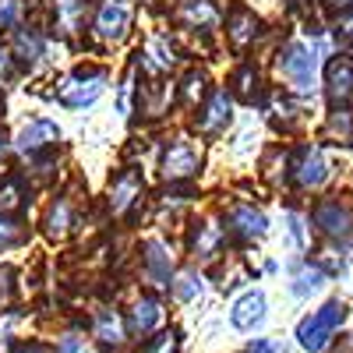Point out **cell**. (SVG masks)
<instances>
[{
    "instance_id": "cell-33",
    "label": "cell",
    "mask_w": 353,
    "mask_h": 353,
    "mask_svg": "<svg viewBox=\"0 0 353 353\" xmlns=\"http://www.w3.org/2000/svg\"><path fill=\"white\" fill-rule=\"evenodd\" d=\"M11 279H14L11 269H0V304H8V297H11Z\"/></svg>"
},
{
    "instance_id": "cell-15",
    "label": "cell",
    "mask_w": 353,
    "mask_h": 353,
    "mask_svg": "<svg viewBox=\"0 0 353 353\" xmlns=\"http://www.w3.org/2000/svg\"><path fill=\"white\" fill-rule=\"evenodd\" d=\"M261 318H265V293H258V290L244 293V297L233 304V311H230L233 329H254Z\"/></svg>"
},
{
    "instance_id": "cell-3",
    "label": "cell",
    "mask_w": 353,
    "mask_h": 353,
    "mask_svg": "<svg viewBox=\"0 0 353 353\" xmlns=\"http://www.w3.org/2000/svg\"><path fill=\"white\" fill-rule=\"evenodd\" d=\"M198 166H201V152L194 149L191 141H184V138L170 141L166 149H163V156H159V170H163V176H166L170 184L194 176V173H198Z\"/></svg>"
},
{
    "instance_id": "cell-34",
    "label": "cell",
    "mask_w": 353,
    "mask_h": 353,
    "mask_svg": "<svg viewBox=\"0 0 353 353\" xmlns=\"http://www.w3.org/2000/svg\"><path fill=\"white\" fill-rule=\"evenodd\" d=\"M244 353H276V346H272V339H254Z\"/></svg>"
},
{
    "instance_id": "cell-23",
    "label": "cell",
    "mask_w": 353,
    "mask_h": 353,
    "mask_svg": "<svg viewBox=\"0 0 353 353\" xmlns=\"http://www.w3.org/2000/svg\"><path fill=\"white\" fill-rule=\"evenodd\" d=\"M96 336L103 346H117L124 339V325H121V318H117L113 311H103L99 314V325H96Z\"/></svg>"
},
{
    "instance_id": "cell-26",
    "label": "cell",
    "mask_w": 353,
    "mask_h": 353,
    "mask_svg": "<svg viewBox=\"0 0 353 353\" xmlns=\"http://www.w3.org/2000/svg\"><path fill=\"white\" fill-rule=\"evenodd\" d=\"M198 293H201V276H198V272L188 269V272L176 276V283H173V297H176V301H184V304H188V301L198 297Z\"/></svg>"
},
{
    "instance_id": "cell-13",
    "label": "cell",
    "mask_w": 353,
    "mask_h": 353,
    "mask_svg": "<svg viewBox=\"0 0 353 353\" xmlns=\"http://www.w3.org/2000/svg\"><path fill=\"white\" fill-rule=\"evenodd\" d=\"M226 226L237 233V237L244 241H258L265 230H269V223H265V216L258 209H251V205H237V209H230L226 216Z\"/></svg>"
},
{
    "instance_id": "cell-37",
    "label": "cell",
    "mask_w": 353,
    "mask_h": 353,
    "mask_svg": "<svg viewBox=\"0 0 353 353\" xmlns=\"http://www.w3.org/2000/svg\"><path fill=\"white\" fill-rule=\"evenodd\" d=\"M0 113H4V99H0Z\"/></svg>"
},
{
    "instance_id": "cell-10",
    "label": "cell",
    "mask_w": 353,
    "mask_h": 353,
    "mask_svg": "<svg viewBox=\"0 0 353 353\" xmlns=\"http://www.w3.org/2000/svg\"><path fill=\"white\" fill-rule=\"evenodd\" d=\"M141 261H145V276H149L156 286H166L170 283V269H173V261H170V248L159 241V237H152V241H145L141 244Z\"/></svg>"
},
{
    "instance_id": "cell-24",
    "label": "cell",
    "mask_w": 353,
    "mask_h": 353,
    "mask_svg": "<svg viewBox=\"0 0 353 353\" xmlns=\"http://www.w3.org/2000/svg\"><path fill=\"white\" fill-rule=\"evenodd\" d=\"M14 50H18V61L32 64L36 57L43 53V43H39L36 32H25V28H18V32H14Z\"/></svg>"
},
{
    "instance_id": "cell-35",
    "label": "cell",
    "mask_w": 353,
    "mask_h": 353,
    "mask_svg": "<svg viewBox=\"0 0 353 353\" xmlns=\"http://www.w3.org/2000/svg\"><path fill=\"white\" fill-rule=\"evenodd\" d=\"M329 11L332 14H350L353 11V0H329Z\"/></svg>"
},
{
    "instance_id": "cell-4",
    "label": "cell",
    "mask_w": 353,
    "mask_h": 353,
    "mask_svg": "<svg viewBox=\"0 0 353 353\" xmlns=\"http://www.w3.org/2000/svg\"><path fill=\"white\" fill-rule=\"evenodd\" d=\"M279 74H283L293 88L307 92V88L314 85V53H311L304 43L283 46V50H279Z\"/></svg>"
},
{
    "instance_id": "cell-18",
    "label": "cell",
    "mask_w": 353,
    "mask_h": 353,
    "mask_svg": "<svg viewBox=\"0 0 353 353\" xmlns=\"http://www.w3.org/2000/svg\"><path fill=\"white\" fill-rule=\"evenodd\" d=\"M159 318H163L159 304H156L152 297H141V301L134 304V311H131V332H134V336H149V332L159 325Z\"/></svg>"
},
{
    "instance_id": "cell-20",
    "label": "cell",
    "mask_w": 353,
    "mask_h": 353,
    "mask_svg": "<svg viewBox=\"0 0 353 353\" xmlns=\"http://www.w3.org/2000/svg\"><path fill=\"white\" fill-rule=\"evenodd\" d=\"M230 85H233V96L237 99L254 103V96H258V71H254V64H241L237 71L230 74Z\"/></svg>"
},
{
    "instance_id": "cell-28",
    "label": "cell",
    "mask_w": 353,
    "mask_h": 353,
    "mask_svg": "<svg viewBox=\"0 0 353 353\" xmlns=\"http://www.w3.org/2000/svg\"><path fill=\"white\" fill-rule=\"evenodd\" d=\"M329 134H336V138H343V141H353V117L346 113V110H336L332 117H329V128H325Z\"/></svg>"
},
{
    "instance_id": "cell-17",
    "label": "cell",
    "mask_w": 353,
    "mask_h": 353,
    "mask_svg": "<svg viewBox=\"0 0 353 353\" xmlns=\"http://www.w3.org/2000/svg\"><path fill=\"white\" fill-rule=\"evenodd\" d=\"M219 244H223V230H219L216 223H194V230H191V251H194V254L216 258Z\"/></svg>"
},
{
    "instance_id": "cell-32",
    "label": "cell",
    "mask_w": 353,
    "mask_h": 353,
    "mask_svg": "<svg viewBox=\"0 0 353 353\" xmlns=\"http://www.w3.org/2000/svg\"><path fill=\"white\" fill-rule=\"evenodd\" d=\"M286 223H290V237H293V244L304 248V226H301V219L290 212V216H286Z\"/></svg>"
},
{
    "instance_id": "cell-22",
    "label": "cell",
    "mask_w": 353,
    "mask_h": 353,
    "mask_svg": "<svg viewBox=\"0 0 353 353\" xmlns=\"http://www.w3.org/2000/svg\"><path fill=\"white\" fill-rule=\"evenodd\" d=\"M184 18H188V25L212 28L219 14H216V8H212V0H188V4H184Z\"/></svg>"
},
{
    "instance_id": "cell-31",
    "label": "cell",
    "mask_w": 353,
    "mask_h": 353,
    "mask_svg": "<svg viewBox=\"0 0 353 353\" xmlns=\"http://www.w3.org/2000/svg\"><path fill=\"white\" fill-rule=\"evenodd\" d=\"M18 11H21L18 0H4V4H0V28L14 25V21H18Z\"/></svg>"
},
{
    "instance_id": "cell-30",
    "label": "cell",
    "mask_w": 353,
    "mask_h": 353,
    "mask_svg": "<svg viewBox=\"0 0 353 353\" xmlns=\"http://www.w3.org/2000/svg\"><path fill=\"white\" fill-rule=\"evenodd\" d=\"M173 346H176V336L173 332H166V336H156L149 346H145L141 353H173Z\"/></svg>"
},
{
    "instance_id": "cell-29",
    "label": "cell",
    "mask_w": 353,
    "mask_h": 353,
    "mask_svg": "<svg viewBox=\"0 0 353 353\" xmlns=\"http://www.w3.org/2000/svg\"><path fill=\"white\" fill-rule=\"evenodd\" d=\"M21 241H25L21 226H18V223H8V219H0V251H8V248H14V244H21Z\"/></svg>"
},
{
    "instance_id": "cell-21",
    "label": "cell",
    "mask_w": 353,
    "mask_h": 353,
    "mask_svg": "<svg viewBox=\"0 0 353 353\" xmlns=\"http://www.w3.org/2000/svg\"><path fill=\"white\" fill-rule=\"evenodd\" d=\"M141 68H145V71H170V68H173V46H170L166 39L149 43V50L141 53Z\"/></svg>"
},
{
    "instance_id": "cell-9",
    "label": "cell",
    "mask_w": 353,
    "mask_h": 353,
    "mask_svg": "<svg viewBox=\"0 0 353 353\" xmlns=\"http://www.w3.org/2000/svg\"><path fill=\"white\" fill-rule=\"evenodd\" d=\"M57 141H61V131H57L53 121H28L21 128V134L14 138L21 156H39L43 149H50V145H57Z\"/></svg>"
},
{
    "instance_id": "cell-36",
    "label": "cell",
    "mask_w": 353,
    "mask_h": 353,
    "mask_svg": "<svg viewBox=\"0 0 353 353\" xmlns=\"http://www.w3.org/2000/svg\"><path fill=\"white\" fill-rule=\"evenodd\" d=\"M11 74V53L4 50V46H0V81H4Z\"/></svg>"
},
{
    "instance_id": "cell-2",
    "label": "cell",
    "mask_w": 353,
    "mask_h": 353,
    "mask_svg": "<svg viewBox=\"0 0 353 353\" xmlns=\"http://www.w3.org/2000/svg\"><path fill=\"white\" fill-rule=\"evenodd\" d=\"M106 71L103 68H78L74 74H68L61 81V88H57V99H61V106L68 110H85V106H92L99 96H103V88H106Z\"/></svg>"
},
{
    "instance_id": "cell-5",
    "label": "cell",
    "mask_w": 353,
    "mask_h": 353,
    "mask_svg": "<svg viewBox=\"0 0 353 353\" xmlns=\"http://www.w3.org/2000/svg\"><path fill=\"white\" fill-rule=\"evenodd\" d=\"M311 219H314V226L321 233H329V237H350L353 233V212H350V205H343L339 198H321L314 205Z\"/></svg>"
},
{
    "instance_id": "cell-7",
    "label": "cell",
    "mask_w": 353,
    "mask_h": 353,
    "mask_svg": "<svg viewBox=\"0 0 353 353\" xmlns=\"http://www.w3.org/2000/svg\"><path fill=\"white\" fill-rule=\"evenodd\" d=\"M325 176H329V163L321 156V149H314V145L297 149V156H293V184L297 188H318Z\"/></svg>"
},
{
    "instance_id": "cell-25",
    "label": "cell",
    "mask_w": 353,
    "mask_h": 353,
    "mask_svg": "<svg viewBox=\"0 0 353 353\" xmlns=\"http://www.w3.org/2000/svg\"><path fill=\"white\" fill-rule=\"evenodd\" d=\"M321 283H325V272H321V269H311V265H304V269L297 272V279H293V293H297V297H307V293L321 290Z\"/></svg>"
},
{
    "instance_id": "cell-16",
    "label": "cell",
    "mask_w": 353,
    "mask_h": 353,
    "mask_svg": "<svg viewBox=\"0 0 353 353\" xmlns=\"http://www.w3.org/2000/svg\"><path fill=\"white\" fill-rule=\"evenodd\" d=\"M43 226H46V237H53V241L68 237V233H71V226H74V219H71V201L57 198V201L50 205V209H46V219H43Z\"/></svg>"
},
{
    "instance_id": "cell-12",
    "label": "cell",
    "mask_w": 353,
    "mask_h": 353,
    "mask_svg": "<svg viewBox=\"0 0 353 353\" xmlns=\"http://www.w3.org/2000/svg\"><path fill=\"white\" fill-rule=\"evenodd\" d=\"M226 32H230V43L237 46V50H248V46L258 39V32H261V21H258L254 11H248V8H233Z\"/></svg>"
},
{
    "instance_id": "cell-8",
    "label": "cell",
    "mask_w": 353,
    "mask_h": 353,
    "mask_svg": "<svg viewBox=\"0 0 353 353\" xmlns=\"http://www.w3.org/2000/svg\"><path fill=\"white\" fill-rule=\"evenodd\" d=\"M233 110V99H230V92H223V88H216V92L205 99V106L198 110V121H194V128L201 131V134H219V131H226V124H230V113Z\"/></svg>"
},
{
    "instance_id": "cell-27",
    "label": "cell",
    "mask_w": 353,
    "mask_h": 353,
    "mask_svg": "<svg viewBox=\"0 0 353 353\" xmlns=\"http://www.w3.org/2000/svg\"><path fill=\"white\" fill-rule=\"evenodd\" d=\"M205 96V71H188L181 81V99L188 106H198V99Z\"/></svg>"
},
{
    "instance_id": "cell-19",
    "label": "cell",
    "mask_w": 353,
    "mask_h": 353,
    "mask_svg": "<svg viewBox=\"0 0 353 353\" xmlns=\"http://www.w3.org/2000/svg\"><path fill=\"white\" fill-rule=\"evenodd\" d=\"M25 198H28V188L21 176H4L0 181V212H21Z\"/></svg>"
},
{
    "instance_id": "cell-1",
    "label": "cell",
    "mask_w": 353,
    "mask_h": 353,
    "mask_svg": "<svg viewBox=\"0 0 353 353\" xmlns=\"http://www.w3.org/2000/svg\"><path fill=\"white\" fill-rule=\"evenodd\" d=\"M346 321V304L343 301H329L325 307H318L314 314H307V318H301V325H297V339H301V346L304 350H311V353H321L329 343H332V336H336V329Z\"/></svg>"
},
{
    "instance_id": "cell-6",
    "label": "cell",
    "mask_w": 353,
    "mask_h": 353,
    "mask_svg": "<svg viewBox=\"0 0 353 353\" xmlns=\"http://www.w3.org/2000/svg\"><path fill=\"white\" fill-rule=\"evenodd\" d=\"M325 96L336 110L353 103V61H346V57L329 61V68H325Z\"/></svg>"
},
{
    "instance_id": "cell-11",
    "label": "cell",
    "mask_w": 353,
    "mask_h": 353,
    "mask_svg": "<svg viewBox=\"0 0 353 353\" xmlns=\"http://www.w3.org/2000/svg\"><path fill=\"white\" fill-rule=\"evenodd\" d=\"M138 198H141V176L134 170H124L113 181V188H110V209H113V216H124Z\"/></svg>"
},
{
    "instance_id": "cell-14",
    "label": "cell",
    "mask_w": 353,
    "mask_h": 353,
    "mask_svg": "<svg viewBox=\"0 0 353 353\" xmlns=\"http://www.w3.org/2000/svg\"><path fill=\"white\" fill-rule=\"evenodd\" d=\"M128 21H131V8L121 4V0H110L106 8H99V18H96V32L103 39H121L128 32Z\"/></svg>"
}]
</instances>
